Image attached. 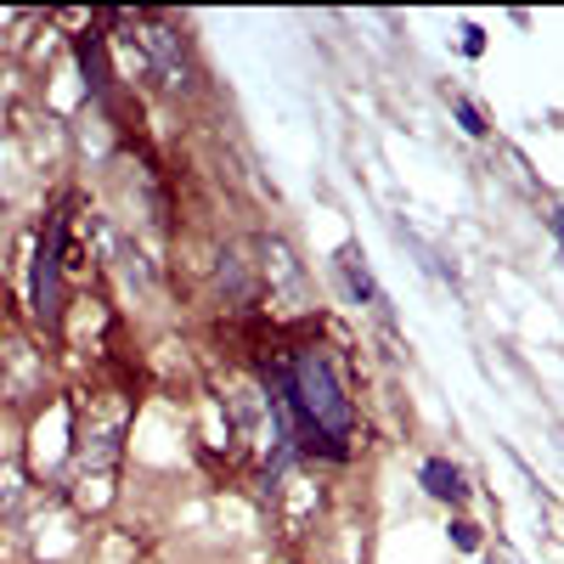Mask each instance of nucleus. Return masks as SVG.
<instances>
[{"mask_svg": "<svg viewBox=\"0 0 564 564\" xmlns=\"http://www.w3.org/2000/svg\"><path fill=\"white\" fill-rule=\"evenodd\" d=\"M430 491L435 497H463V480H457V468H446V463H430Z\"/></svg>", "mask_w": 564, "mask_h": 564, "instance_id": "4", "label": "nucleus"}, {"mask_svg": "<svg viewBox=\"0 0 564 564\" xmlns=\"http://www.w3.org/2000/svg\"><path fill=\"white\" fill-rule=\"evenodd\" d=\"M124 423H130V401L102 390L90 395L79 423H74V457H68V491L79 508H108L113 502V480H119V457H124Z\"/></svg>", "mask_w": 564, "mask_h": 564, "instance_id": "2", "label": "nucleus"}, {"mask_svg": "<svg viewBox=\"0 0 564 564\" xmlns=\"http://www.w3.org/2000/svg\"><path fill=\"white\" fill-rule=\"evenodd\" d=\"M271 384H276L271 401H276L282 423H294L300 441L311 452H327V457H345L350 452L356 412H350L345 384L334 379V361H327L322 350H300L289 361H276Z\"/></svg>", "mask_w": 564, "mask_h": 564, "instance_id": "1", "label": "nucleus"}, {"mask_svg": "<svg viewBox=\"0 0 564 564\" xmlns=\"http://www.w3.org/2000/svg\"><path fill=\"white\" fill-rule=\"evenodd\" d=\"M276 508H282V525H289V536H300V525L322 508V491H316L305 475H289V480L276 486Z\"/></svg>", "mask_w": 564, "mask_h": 564, "instance_id": "3", "label": "nucleus"}]
</instances>
